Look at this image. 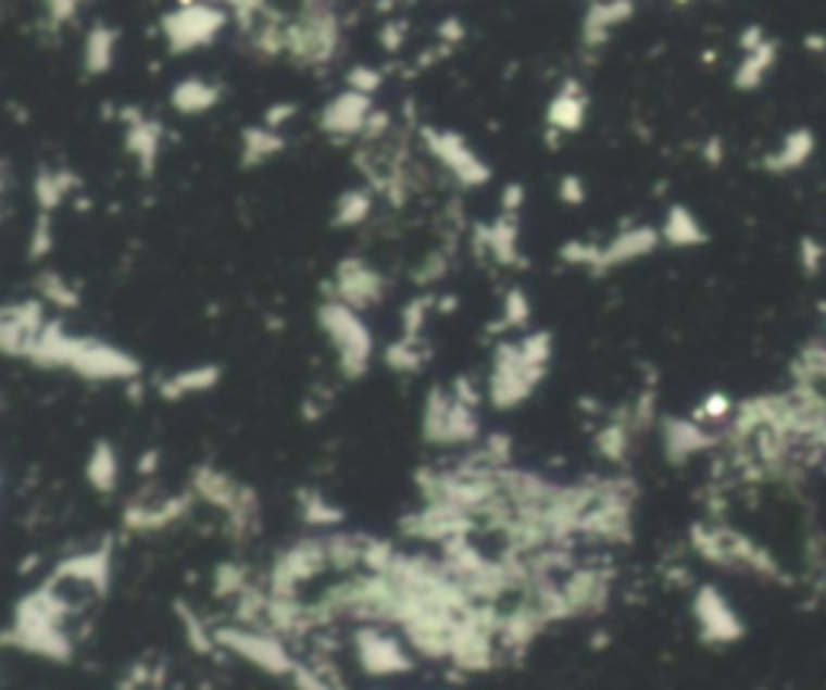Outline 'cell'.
<instances>
[{"label":"cell","instance_id":"cell-44","mask_svg":"<svg viewBox=\"0 0 826 690\" xmlns=\"http://www.w3.org/2000/svg\"><path fill=\"white\" fill-rule=\"evenodd\" d=\"M733 413H736V406L729 403V397L711 394L701 403V410L694 413V419H698V423H717V419H729Z\"/></svg>","mask_w":826,"mask_h":690},{"label":"cell","instance_id":"cell-26","mask_svg":"<svg viewBox=\"0 0 826 690\" xmlns=\"http://www.w3.org/2000/svg\"><path fill=\"white\" fill-rule=\"evenodd\" d=\"M772 65H775V42L765 39L762 46L749 49L746 59L739 62V68H736V88H742V91L759 88L765 81V75L772 72Z\"/></svg>","mask_w":826,"mask_h":690},{"label":"cell","instance_id":"cell-25","mask_svg":"<svg viewBox=\"0 0 826 690\" xmlns=\"http://www.w3.org/2000/svg\"><path fill=\"white\" fill-rule=\"evenodd\" d=\"M85 475H88V485L98 493L116 491V485H120V459H116V452H113L110 442H98L91 449Z\"/></svg>","mask_w":826,"mask_h":690},{"label":"cell","instance_id":"cell-22","mask_svg":"<svg viewBox=\"0 0 826 690\" xmlns=\"http://www.w3.org/2000/svg\"><path fill=\"white\" fill-rule=\"evenodd\" d=\"M659 239H662V233H655L652 226L626 229V233H620L608 249H601L598 268H614V265H626L633 259H642V255H649L659 246Z\"/></svg>","mask_w":826,"mask_h":690},{"label":"cell","instance_id":"cell-41","mask_svg":"<svg viewBox=\"0 0 826 690\" xmlns=\"http://www.w3.org/2000/svg\"><path fill=\"white\" fill-rule=\"evenodd\" d=\"M372 210V198L365 191H346L339 203H336V223L339 226H352V223H362Z\"/></svg>","mask_w":826,"mask_h":690},{"label":"cell","instance_id":"cell-10","mask_svg":"<svg viewBox=\"0 0 826 690\" xmlns=\"http://www.w3.org/2000/svg\"><path fill=\"white\" fill-rule=\"evenodd\" d=\"M68 372H75L88 381H136L139 378V362L129 352H123L110 342L78 339V352H75Z\"/></svg>","mask_w":826,"mask_h":690},{"label":"cell","instance_id":"cell-50","mask_svg":"<svg viewBox=\"0 0 826 690\" xmlns=\"http://www.w3.org/2000/svg\"><path fill=\"white\" fill-rule=\"evenodd\" d=\"M385 129H388V113H381V110H372V116L365 120V129H362V136H365V139H381V136H385Z\"/></svg>","mask_w":826,"mask_h":690},{"label":"cell","instance_id":"cell-19","mask_svg":"<svg viewBox=\"0 0 826 690\" xmlns=\"http://www.w3.org/2000/svg\"><path fill=\"white\" fill-rule=\"evenodd\" d=\"M52 581L59 585H82L91 591L103 593L110 585V549H95L82 552L72 559H62L52 572Z\"/></svg>","mask_w":826,"mask_h":690},{"label":"cell","instance_id":"cell-57","mask_svg":"<svg viewBox=\"0 0 826 690\" xmlns=\"http://www.w3.org/2000/svg\"><path fill=\"white\" fill-rule=\"evenodd\" d=\"M442 36H446V39H459V36H462L459 23H446V26H442Z\"/></svg>","mask_w":826,"mask_h":690},{"label":"cell","instance_id":"cell-14","mask_svg":"<svg viewBox=\"0 0 826 690\" xmlns=\"http://www.w3.org/2000/svg\"><path fill=\"white\" fill-rule=\"evenodd\" d=\"M195 503L191 493L185 497H159V500H149V497H139L126 506L123 513V526L133 529V532H159V529H168L172 523H178L188 506Z\"/></svg>","mask_w":826,"mask_h":690},{"label":"cell","instance_id":"cell-30","mask_svg":"<svg viewBox=\"0 0 826 690\" xmlns=\"http://www.w3.org/2000/svg\"><path fill=\"white\" fill-rule=\"evenodd\" d=\"M633 423L623 416V419H614V423H608L601 432H598V452L608 459V462H623L626 459V452H629V442H633Z\"/></svg>","mask_w":826,"mask_h":690},{"label":"cell","instance_id":"cell-5","mask_svg":"<svg viewBox=\"0 0 826 690\" xmlns=\"http://www.w3.org/2000/svg\"><path fill=\"white\" fill-rule=\"evenodd\" d=\"M481 432L475 406L433 388L423 406V439L433 446H472Z\"/></svg>","mask_w":826,"mask_h":690},{"label":"cell","instance_id":"cell-9","mask_svg":"<svg viewBox=\"0 0 826 690\" xmlns=\"http://www.w3.org/2000/svg\"><path fill=\"white\" fill-rule=\"evenodd\" d=\"M3 642L10 649H20L33 658L55 662V665H65L75 655V642L62 623H39V619H16L13 616L3 632Z\"/></svg>","mask_w":826,"mask_h":690},{"label":"cell","instance_id":"cell-15","mask_svg":"<svg viewBox=\"0 0 826 690\" xmlns=\"http://www.w3.org/2000/svg\"><path fill=\"white\" fill-rule=\"evenodd\" d=\"M220 26H223V13L213 10V7H204V3L185 7V10H178L175 16L165 20V33L172 39V49L204 46V42H210L216 36Z\"/></svg>","mask_w":826,"mask_h":690},{"label":"cell","instance_id":"cell-17","mask_svg":"<svg viewBox=\"0 0 826 690\" xmlns=\"http://www.w3.org/2000/svg\"><path fill=\"white\" fill-rule=\"evenodd\" d=\"M385 294V278L368 268L365 262H342L336 268V300L352 306V310H365L375 306Z\"/></svg>","mask_w":826,"mask_h":690},{"label":"cell","instance_id":"cell-46","mask_svg":"<svg viewBox=\"0 0 826 690\" xmlns=\"http://www.w3.org/2000/svg\"><path fill=\"white\" fill-rule=\"evenodd\" d=\"M529 319V300L523 291H511L504 300V326H526Z\"/></svg>","mask_w":826,"mask_h":690},{"label":"cell","instance_id":"cell-8","mask_svg":"<svg viewBox=\"0 0 826 690\" xmlns=\"http://www.w3.org/2000/svg\"><path fill=\"white\" fill-rule=\"evenodd\" d=\"M691 613H694V626L701 642L708 645H733L746 636V623L739 616V610L729 603V597L714 588V585H701L691 600Z\"/></svg>","mask_w":826,"mask_h":690},{"label":"cell","instance_id":"cell-40","mask_svg":"<svg viewBox=\"0 0 826 690\" xmlns=\"http://www.w3.org/2000/svg\"><path fill=\"white\" fill-rule=\"evenodd\" d=\"M88 72H107L110 68V62H113V33L110 29H103L98 26L95 33H91V39H88Z\"/></svg>","mask_w":826,"mask_h":690},{"label":"cell","instance_id":"cell-29","mask_svg":"<svg viewBox=\"0 0 826 690\" xmlns=\"http://www.w3.org/2000/svg\"><path fill=\"white\" fill-rule=\"evenodd\" d=\"M516 236H520V229H516L514 213H504L495 226L485 229V242H488L491 255L504 265L516 262Z\"/></svg>","mask_w":826,"mask_h":690},{"label":"cell","instance_id":"cell-39","mask_svg":"<svg viewBox=\"0 0 826 690\" xmlns=\"http://www.w3.org/2000/svg\"><path fill=\"white\" fill-rule=\"evenodd\" d=\"M629 16V0H611V3H601L591 10V20H588V39H604V33Z\"/></svg>","mask_w":826,"mask_h":690},{"label":"cell","instance_id":"cell-38","mask_svg":"<svg viewBox=\"0 0 826 690\" xmlns=\"http://www.w3.org/2000/svg\"><path fill=\"white\" fill-rule=\"evenodd\" d=\"M385 362H388L395 372H420L423 362H426V352L420 349V342H416L413 336H404V339H398L395 346H388Z\"/></svg>","mask_w":826,"mask_h":690},{"label":"cell","instance_id":"cell-4","mask_svg":"<svg viewBox=\"0 0 826 690\" xmlns=\"http://www.w3.org/2000/svg\"><path fill=\"white\" fill-rule=\"evenodd\" d=\"M355 662L368 678H404L416 668V655L404 636H395L391 626H359L355 639Z\"/></svg>","mask_w":826,"mask_h":690},{"label":"cell","instance_id":"cell-45","mask_svg":"<svg viewBox=\"0 0 826 690\" xmlns=\"http://www.w3.org/2000/svg\"><path fill=\"white\" fill-rule=\"evenodd\" d=\"M436 300L433 297H416L413 303H408V310H404V336H420V329H423V323H426V310L433 306Z\"/></svg>","mask_w":826,"mask_h":690},{"label":"cell","instance_id":"cell-37","mask_svg":"<svg viewBox=\"0 0 826 690\" xmlns=\"http://www.w3.org/2000/svg\"><path fill=\"white\" fill-rule=\"evenodd\" d=\"M178 623H182V629H185V636H188V645H191L198 655H206V652L216 649L213 629H206L204 619H201L195 610H188L185 603H178Z\"/></svg>","mask_w":826,"mask_h":690},{"label":"cell","instance_id":"cell-35","mask_svg":"<svg viewBox=\"0 0 826 690\" xmlns=\"http://www.w3.org/2000/svg\"><path fill=\"white\" fill-rule=\"evenodd\" d=\"M281 149H285V139L275 136L272 129H246V136H242V159H246V165L265 162L268 155H275Z\"/></svg>","mask_w":826,"mask_h":690},{"label":"cell","instance_id":"cell-18","mask_svg":"<svg viewBox=\"0 0 826 690\" xmlns=\"http://www.w3.org/2000/svg\"><path fill=\"white\" fill-rule=\"evenodd\" d=\"M662 442H665L668 462L681 465V462L694 459L698 452L711 449L717 439H714V432H711L704 423H698L694 416H691V419L675 416V419H665V423H662Z\"/></svg>","mask_w":826,"mask_h":690},{"label":"cell","instance_id":"cell-55","mask_svg":"<svg viewBox=\"0 0 826 690\" xmlns=\"http://www.w3.org/2000/svg\"><path fill=\"white\" fill-rule=\"evenodd\" d=\"M75 3H78V0H49L52 13H55V16H62V20H65V16H72Z\"/></svg>","mask_w":826,"mask_h":690},{"label":"cell","instance_id":"cell-3","mask_svg":"<svg viewBox=\"0 0 826 690\" xmlns=\"http://www.w3.org/2000/svg\"><path fill=\"white\" fill-rule=\"evenodd\" d=\"M320 326H323L326 339L336 349L339 372L346 378H362L368 372V365H372L375 342H372V333L362 323L359 310H352V306H346L339 300H326L320 306Z\"/></svg>","mask_w":826,"mask_h":690},{"label":"cell","instance_id":"cell-48","mask_svg":"<svg viewBox=\"0 0 826 690\" xmlns=\"http://www.w3.org/2000/svg\"><path fill=\"white\" fill-rule=\"evenodd\" d=\"M562 259L572 262V265H598L601 262V249L588 246V242H572L562 249Z\"/></svg>","mask_w":826,"mask_h":690},{"label":"cell","instance_id":"cell-24","mask_svg":"<svg viewBox=\"0 0 826 690\" xmlns=\"http://www.w3.org/2000/svg\"><path fill=\"white\" fill-rule=\"evenodd\" d=\"M220 385V368L216 365H195V368H185L172 378H165L159 385V394L165 400H182V397L191 394H206Z\"/></svg>","mask_w":826,"mask_h":690},{"label":"cell","instance_id":"cell-49","mask_svg":"<svg viewBox=\"0 0 826 690\" xmlns=\"http://www.w3.org/2000/svg\"><path fill=\"white\" fill-rule=\"evenodd\" d=\"M349 85H352V91L372 98V91H378V85H381V75L372 72V68H355V72L349 75Z\"/></svg>","mask_w":826,"mask_h":690},{"label":"cell","instance_id":"cell-1","mask_svg":"<svg viewBox=\"0 0 826 690\" xmlns=\"http://www.w3.org/2000/svg\"><path fill=\"white\" fill-rule=\"evenodd\" d=\"M691 545L694 552L717 565V568H729V572H746V575H755L762 581H788L785 568L778 565V559L759 545L755 539H749L746 532L739 529H729V526H721V523H698L691 529Z\"/></svg>","mask_w":826,"mask_h":690},{"label":"cell","instance_id":"cell-36","mask_svg":"<svg viewBox=\"0 0 826 690\" xmlns=\"http://www.w3.org/2000/svg\"><path fill=\"white\" fill-rule=\"evenodd\" d=\"M249 588H255V585H252V575H249V568H242V565H236V562H223V565L216 568V575H213V591H216V597L236 600V597H242Z\"/></svg>","mask_w":826,"mask_h":690},{"label":"cell","instance_id":"cell-21","mask_svg":"<svg viewBox=\"0 0 826 690\" xmlns=\"http://www.w3.org/2000/svg\"><path fill=\"white\" fill-rule=\"evenodd\" d=\"M191 493L198 500H204L210 506L223 510V513H233V506L242 500L246 493V485L233 481L226 472H216V468H198L195 478H191Z\"/></svg>","mask_w":826,"mask_h":690},{"label":"cell","instance_id":"cell-28","mask_svg":"<svg viewBox=\"0 0 826 690\" xmlns=\"http://www.w3.org/2000/svg\"><path fill=\"white\" fill-rule=\"evenodd\" d=\"M581 123H585V98L578 95L575 81H568V88L549 106V126H555L559 133H575Z\"/></svg>","mask_w":826,"mask_h":690},{"label":"cell","instance_id":"cell-32","mask_svg":"<svg viewBox=\"0 0 826 690\" xmlns=\"http://www.w3.org/2000/svg\"><path fill=\"white\" fill-rule=\"evenodd\" d=\"M126 146L129 152L142 162V168L149 172L152 162H155V152H159V123L152 120H139L129 126V136H126Z\"/></svg>","mask_w":826,"mask_h":690},{"label":"cell","instance_id":"cell-16","mask_svg":"<svg viewBox=\"0 0 826 690\" xmlns=\"http://www.w3.org/2000/svg\"><path fill=\"white\" fill-rule=\"evenodd\" d=\"M562 597L568 606V616H588L608 606L611 597V575L598 568H578L562 581Z\"/></svg>","mask_w":826,"mask_h":690},{"label":"cell","instance_id":"cell-52","mask_svg":"<svg viewBox=\"0 0 826 690\" xmlns=\"http://www.w3.org/2000/svg\"><path fill=\"white\" fill-rule=\"evenodd\" d=\"M804 268H808V272H817V268H821V249H817L811 239H804Z\"/></svg>","mask_w":826,"mask_h":690},{"label":"cell","instance_id":"cell-56","mask_svg":"<svg viewBox=\"0 0 826 690\" xmlns=\"http://www.w3.org/2000/svg\"><path fill=\"white\" fill-rule=\"evenodd\" d=\"M155 468H159V452H146L142 462H139V472H142V475H152Z\"/></svg>","mask_w":826,"mask_h":690},{"label":"cell","instance_id":"cell-7","mask_svg":"<svg viewBox=\"0 0 826 690\" xmlns=\"http://www.w3.org/2000/svg\"><path fill=\"white\" fill-rule=\"evenodd\" d=\"M326 568H333L326 536L301 539L275 559V565L268 572V593L272 597H301L304 585L316 581Z\"/></svg>","mask_w":826,"mask_h":690},{"label":"cell","instance_id":"cell-13","mask_svg":"<svg viewBox=\"0 0 826 690\" xmlns=\"http://www.w3.org/2000/svg\"><path fill=\"white\" fill-rule=\"evenodd\" d=\"M423 139L429 146V152L465 185V188H478L491 178V172L485 168V162L455 136V133H436V129H423Z\"/></svg>","mask_w":826,"mask_h":690},{"label":"cell","instance_id":"cell-58","mask_svg":"<svg viewBox=\"0 0 826 690\" xmlns=\"http://www.w3.org/2000/svg\"><path fill=\"white\" fill-rule=\"evenodd\" d=\"M375 690H378V688H375Z\"/></svg>","mask_w":826,"mask_h":690},{"label":"cell","instance_id":"cell-47","mask_svg":"<svg viewBox=\"0 0 826 690\" xmlns=\"http://www.w3.org/2000/svg\"><path fill=\"white\" fill-rule=\"evenodd\" d=\"M49 249H52V226H49V213H42L39 223H36V229H33L29 255H33V259H42Z\"/></svg>","mask_w":826,"mask_h":690},{"label":"cell","instance_id":"cell-20","mask_svg":"<svg viewBox=\"0 0 826 690\" xmlns=\"http://www.w3.org/2000/svg\"><path fill=\"white\" fill-rule=\"evenodd\" d=\"M372 116V98L359 91H346L326 103L323 110V129L333 136H355L365 129V120Z\"/></svg>","mask_w":826,"mask_h":690},{"label":"cell","instance_id":"cell-33","mask_svg":"<svg viewBox=\"0 0 826 690\" xmlns=\"http://www.w3.org/2000/svg\"><path fill=\"white\" fill-rule=\"evenodd\" d=\"M301 516L308 526H320V529H333L342 523V510L316 491H301Z\"/></svg>","mask_w":826,"mask_h":690},{"label":"cell","instance_id":"cell-53","mask_svg":"<svg viewBox=\"0 0 826 690\" xmlns=\"http://www.w3.org/2000/svg\"><path fill=\"white\" fill-rule=\"evenodd\" d=\"M295 116V106H288V103H278V106H272V113L265 116V123L268 126H278L281 120H291Z\"/></svg>","mask_w":826,"mask_h":690},{"label":"cell","instance_id":"cell-12","mask_svg":"<svg viewBox=\"0 0 826 690\" xmlns=\"http://www.w3.org/2000/svg\"><path fill=\"white\" fill-rule=\"evenodd\" d=\"M404 532L408 536H416V539H426V542H452V539H465L468 529H472V516L452 503H426L420 513L408 516L404 523Z\"/></svg>","mask_w":826,"mask_h":690},{"label":"cell","instance_id":"cell-2","mask_svg":"<svg viewBox=\"0 0 826 690\" xmlns=\"http://www.w3.org/2000/svg\"><path fill=\"white\" fill-rule=\"evenodd\" d=\"M213 639H216V649L229 652L233 658H239L272 678H291L295 668L301 665L291 655V649L285 645V639L272 629H262V626L226 623V626L213 629Z\"/></svg>","mask_w":826,"mask_h":690},{"label":"cell","instance_id":"cell-43","mask_svg":"<svg viewBox=\"0 0 826 690\" xmlns=\"http://www.w3.org/2000/svg\"><path fill=\"white\" fill-rule=\"evenodd\" d=\"M39 288H42V297L46 300H52L55 306H78V291L72 288V285H65L59 275H42V281H39Z\"/></svg>","mask_w":826,"mask_h":690},{"label":"cell","instance_id":"cell-23","mask_svg":"<svg viewBox=\"0 0 826 690\" xmlns=\"http://www.w3.org/2000/svg\"><path fill=\"white\" fill-rule=\"evenodd\" d=\"M814 149H817L814 133L794 129V133H788V136L781 139L778 152H772V155L765 159V168H768V172H778V175H781V172H798V168L808 165V159L814 155Z\"/></svg>","mask_w":826,"mask_h":690},{"label":"cell","instance_id":"cell-54","mask_svg":"<svg viewBox=\"0 0 826 690\" xmlns=\"http://www.w3.org/2000/svg\"><path fill=\"white\" fill-rule=\"evenodd\" d=\"M520 203H523V188H520V185H511V188L504 191V213H516Z\"/></svg>","mask_w":826,"mask_h":690},{"label":"cell","instance_id":"cell-6","mask_svg":"<svg viewBox=\"0 0 826 690\" xmlns=\"http://www.w3.org/2000/svg\"><path fill=\"white\" fill-rule=\"evenodd\" d=\"M546 378V368L529 362L520 349V342H504L495 352L491 378H488V397L498 410H514L526 397L536 391V385Z\"/></svg>","mask_w":826,"mask_h":690},{"label":"cell","instance_id":"cell-11","mask_svg":"<svg viewBox=\"0 0 826 690\" xmlns=\"http://www.w3.org/2000/svg\"><path fill=\"white\" fill-rule=\"evenodd\" d=\"M46 326L49 319L39 300L10 303L0 316V349L13 359H26Z\"/></svg>","mask_w":826,"mask_h":690},{"label":"cell","instance_id":"cell-51","mask_svg":"<svg viewBox=\"0 0 826 690\" xmlns=\"http://www.w3.org/2000/svg\"><path fill=\"white\" fill-rule=\"evenodd\" d=\"M559 195H562L565 203H581V200H585V188H581V181H578V178H562Z\"/></svg>","mask_w":826,"mask_h":690},{"label":"cell","instance_id":"cell-31","mask_svg":"<svg viewBox=\"0 0 826 690\" xmlns=\"http://www.w3.org/2000/svg\"><path fill=\"white\" fill-rule=\"evenodd\" d=\"M78 188V178L75 175H65V172H42L39 178H36V200H39V206H42V213H49V210H55L62 198L68 195V191H75Z\"/></svg>","mask_w":826,"mask_h":690},{"label":"cell","instance_id":"cell-27","mask_svg":"<svg viewBox=\"0 0 826 690\" xmlns=\"http://www.w3.org/2000/svg\"><path fill=\"white\" fill-rule=\"evenodd\" d=\"M662 239L672 242V246H701V242H708V233H704V226L698 223V216L691 210L672 206L668 219H665V229H662Z\"/></svg>","mask_w":826,"mask_h":690},{"label":"cell","instance_id":"cell-34","mask_svg":"<svg viewBox=\"0 0 826 690\" xmlns=\"http://www.w3.org/2000/svg\"><path fill=\"white\" fill-rule=\"evenodd\" d=\"M216 100H220V91H216L213 85H206V81H185V85H178L175 95H172V103H175L182 113H204Z\"/></svg>","mask_w":826,"mask_h":690},{"label":"cell","instance_id":"cell-42","mask_svg":"<svg viewBox=\"0 0 826 690\" xmlns=\"http://www.w3.org/2000/svg\"><path fill=\"white\" fill-rule=\"evenodd\" d=\"M288 681L295 685V690H342V685L333 675H326L323 668H316L310 662H301Z\"/></svg>","mask_w":826,"mask_h":690}]
</instances>
